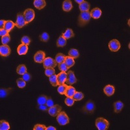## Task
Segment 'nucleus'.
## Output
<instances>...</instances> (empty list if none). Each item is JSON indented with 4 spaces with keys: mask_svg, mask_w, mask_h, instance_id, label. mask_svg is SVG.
I'll return each instance as SVG.
<instances>
[{
    "mask_svg": "<svg viewBox=\"0 0 130 130\" xmlns=\"http://www.w3.org/2000/svg\"><path fill=\"white\" fill-rule=\"evenodd\" d=\"M91 18L90 12H81L78 18V25L80 27H83L90 22Z\"/></svg>",
    "mask_w": 130,
    "mask_h": 130,
    "instance_id": "1",
    "label": "nucleus"
},
{
    "mask_svg": "<svg viewBox=\"0 0 130 130\" xmlns=\"http://www.w3.org/2000/svg\"><path fill=\"white\" fill-rule=\"evenodd\" d=\"M95 124H96V127L99 130H107L109 127V121L102 117L96 118Z\"/></svg>",
    "mask_w": 130,
    "mask_h": 130,
    "instance_id": "2",
    "label": "nucleus"
},
{
    "mask_svg": "<svg viewBox=\"0 0 130 130\" xmlns=\"http://www.w3.org/2000/svg\"><path fill=\"white\" fill-rule=\"evenodd\" d=\"M57 121L61 126H65L68 124L70 119L67 113L64 111H61L57 116Z\"/></svg>",
    "mask_w": 130,
    "mask_h": 130,
    "instance_id": "3",
    "label": "nucleus"
},
{
    "mask_svg": "<svg viewBox=\"0 0 130 130\" xmlns=\"http://www.w3.org/2000/svg\"><path fill=\"white\" fill-rule=\"evenodd\" d=\"M24 18H25V22H26V24H29L31 22H32L35 18V14L34 10H32V9H27L24 11Z\"/></svg>",
    "mask_w": 130,
    "mask_h": 130,
    "instance_id": "4",
    "label": "nucleus"
},
{
    "mask_svg": "<svg viewBox=\"0 0 130 130\" xmlns=\"http://www.w3.org/2000/svg\"><path fill=\"white\" fill-rule=\"evenodd\" d=\"M26 22H25V18H24V13H18L17 14V18L16 21L15 22V26H16L18 28H22L23 27L26 25Z\"/></svg>",
    "mask_w": 130,
    "mask_h": 130,
    "instance_id": "5",
    "label": "nucleus"
},
{
    "mask_svg": "<svg viewBox=\"0 0 130 130\" xmlns=\"http://www.w3.org/2000/svg\"><path fill=\"white\" fill-rule=\"evenodd\" d=\"M57 65L55 59H53L51 57L45 58L44 61L43 62V67L46 69L47 68H55Z\"/></svg>",
    "mask_w": 130,
    "mask_h": 130,
    "instance_id": "6",
    "label": "nucleus"
},
{
    "mask_svg": "<svg viewBox=\"0 0 130 130\" xmlns=\"http://www.w3.org/2000/svg\"><path fill=\"white\" fill-rule=\"evenodd\" d=\"M109 48L111 52H118L120 48V43L117 39H112L109 42Z\"/></svg>",
    "mask_w": 130,
    "mask_h": 130,
    "instance_id": "7",
    "label": "nucleus"
},
{
    "mask_svg": "<svg viewBox=\"0 0 130 130\" xmlns=\"http://www.w3.org/2000/svg\"><path fill=\"white\" fill-rule=\"evenodd\" d=\"M95 110V104L92 101H88L83 108V111L86 113H92Z\"/></svg>",
    "mask_w": 130,
    "mask_h": 130,
    "instance_id": "8",
    "label": "nucleus"
},
{
    "mask_svg": "<svg viewBox=\"0 0 130 130\" xmlns=\"http://www.w3.org/2000/svg\"><path fill=\"white\" fill-rule=\"evenodd\" d=\"M62 107L59 105H54L53 106L51 107L48 109V113L50 114V115L52 116L53 117H55L57 116L58 114L61 111Z\"/></svg>",
    "mask_w": 130,
    "mask_h": 130,
    "instance_id": "9",
    "label": "nucleus"
},
{
    "mask_svg": "<svg viewBox=\"0 0 130 130\" xmlns=\"http://www.w3.org/2000/svg\"><path fill=\"white\" fill-rule=\"evenodd\" d=\"M77 82V79L75 77V75L74 74V72L70 70L67 73V78L66 83L67 84L69 85H72L74 84Z\"/></svg>",
    "mask_w": 130,
    "mask_h": 130,
    "instance_id": "10",
    "label": "nucleus"
},
{
    "mask_svg": "<svg viewBox=\"0 0 130 130\" xmlns=\"http://www.w3.org/2000/svg\"><path fill=\"white\" fill-rule=\"evenodd\" d=\"M46 54L42 51H39L35 54L34 61L37 63H43L45 59Z\"/></svg>",
    "mask_w": 130,
    "mask_h": 130,
    "instance_id": "11",
    "label": "nucleus"
},
{
    "mask_svg": "<svg viewBox=\"0 0 130 130\" xmlns=\"http://www.w3.org/2000/svg\"><path fill=\"white\" fill-rule=\"evenodd\" d=\"M10 48L8 45H2L0 46V55L3 57H8L10 54Z\"/></svg>",
    "mask_w": 130,
    "mask_h": 130,
    "instance_id": "12",
    "label": "nucleus"
},
{
    "mask_svg": "<svg viewBox=\"0 0 130 130\" xmlns=\"http://www.w3.org/2000/svg\"><path fill=\"white\" fill-rule=\"evenodd\" d=\"M67 73L65 72H61L57 75V81L58 85H61L65 84V82L67 81Z\"/></svg>",
    "mask_w": 130,
    "mask_h": 130,
    "instance_id": "13",
    "label": "nucleus"
},
{
    "mask_svg": "<svg viewBox=\"0 0 130 130\" xmlns=\"http://www.w3.org/2000/svg\"><path fill=\"white\" fill-rule=\"evenodd\" d=\"M27 52H28V46L24 44H20L17 48V52L20 55H25Z\"/></svg>",
    "mask_w": 130,
    "mask_h": 130,
    "instance_id": "14",
    "label": "nucleus"
},
{
    "mask_svg": "<svg viewBox=\"0 0 130 130\" xmlns=\"http://www.w3.org/2000/svg\"><path fill=\"white\" fill-rule=\"evenodd\" d=\"M102 10L99 9V8L96 7L94 8L90 12V16L91 18H94V19H98L100 18V16H102Z\"/></svg>",
    "mask_w": 130,
    "mask_h": 130,
    "instance_id": "15",
    "label": "nucleus"
},
{
    "mask_svg": "<svg viewBox=\"0 0 130 130\" xmlns=\"http://www.w3.org/2000/svg\"><path fill=\"white\" fill-rule=\"evenodd\" d=\"M115 89L111 85H107L104 89V93L107 96H111L112 95H113L115 93Z\"/></svg>",
    "mask_w": 130,
    "mask_h": 130,
    "instance_id": "16",
    "label": "nucleus"
},
{
    "mask_svg": "<svg viewBox=\"0 0 130 130\" xmlns=\"http://www.w3.org/2000/svg\"><path fill=\"white\" fill-rule=\"evenodd\" d=\"M73 5L72 1L70 0H65L62 3V9L65 12H70L72 9Z\"/></svg>",
    "mask_w": 130,
    "mask_h": 130,
    "instance_id": "17",
    "label": "nucleus"
},
{
    "mask_svg": "<svg viewBox=\"0 0 130 130\" xmlns=\"http://www.w3.org/2000/svg\"><path fill=\"white\" fill-rule=\"evenodd\" d=\"M33 4H34L35 7L39 10L44 8L46 5V3L44 0H35Z\"/></svg>",
    "mask_w": 130,
    "mask_h": 130,
    "instance_id": "18",
    "label": "nucleus"
},
{
    "mask_svg": "<svg viewBox=\"0 0 130 130\" xmlns=\"http://www.w3.org/2000/svg\"><path fill=\"white\" fill-rule=\"evenodd\" d=\"M124 107V104L120 101H117V102L114 103V111L116 113H118L122 111V109Z\"/></svg>",
    "mask_w": 130,
    "mask_h": 130,
    "instance_id": "19",
    "label": "nucleus"
},
{
    "mask_svg": "<svg viewBox=\"0 0 130 130\" xmlns=\"http://www.w3.org/2000/svg\"><path fill=\"white\" fill-rule=\"evenodd\" d=\"M75 92H76V90H75V88L73 87L72 86L70 85L67 87V89L66 90L64 94L67 97H73Z\"/></svg>",
    "mask_w": 130,
    "mask_h": 130,
    "instance_id": "20",
    "label": "nucleus"
},
{
    "mask_svg": "<svg viewBox=\"0 0 130 130\" xmlns=\"http://www.w3.org/2000/svg\"><path fill=\"white\" fill-rule=\"evenodd\" d=\"M90 4L87 2H85V1L83 3H81V5H79V9L81 12H87V11H89V9H90Z\"/></svg>",
    "mask_w": 130,
    "mask_h": 130,
    "instance_id": "21",
    "label": "nucleus"
},
{
    "mask_svg": "<svg viewBox=\"0 0 130 130\" xmlns=\"http://www.w3.org/2000/svg\"><path fill=\"white\" fill-rule=\"evenodd\" d=\"M62 37L64 38L65 39H70L71 38L74 37V33L73 32L72 29L68 28L67 29V31H65L64 33H62Z\"/></svg>",
    "mask_w": 130,
    "mask_h": 130,
    "instance_id": "22",
    "label": "nucleus"
},
{
    "mask_svg": "<svg viewBox=\"0 0 130 130\" xmlns=\"http://www.w3.org/2000/svg\"><path fill=\"white\" fill-rule=\"evenodd\" d=\"M64 62L65 64H67V67L68 68H71L75 64V61H74V59H73L72 57L70 56H67L65 57V60H64Z\"/></svg>",
    "mask_w": 130,
    "mask_h": 130,
    "instance_id": "23",
    "label": "nucleus"
},
{
    "mask_svg": "<svg viewBox=\"0 0 130 130\" xmlns=\"http://www.w3.org/2000/svg\"><path fill=\"white\" fill-rule=\"evenodd\" d=\"M15 26V23H14L11 20H7L5 24L4 29L5 30L8 31V32H10L12 29L14 28V27Z\"/></svg>",
    "mask_w": 130,
    "mask_h": 130,
    "instance_id": "24",
    "label": "nucleus"
},
{
    "mask_svg": "<svg viewBox=\"0 0 130 130\" xmlns=\"http://www.w3.org/2000/svg\"><path fill=\"white\" fill-rule=\"evenodd\" d=\"M68 56L71 57L73 59H77L79 56V53L78 50H76V49L72 48L68 52Z\"/></svg>",
    "mask_w": 130,
    "mask_h": 130,
    "instance_id": "25",
    "label": "nucleus"
},
{
    "mask_svg": "<svg viewBox=\"0 0 130 130\" xmlns=\"http://www.w3.org/2000/svg\"><path fill=\"white\" fill-rule=\"evenodd\" d=\"M67 45V39H65L63 37L60 36L57 40V47H64Z\"/></svg>",
    "mask_w": 130,
    "mask_h": 130,
    "instance_id": "26",
    "label": "nucleus"
},
{
    "mask_svg": "<svg viewBox=\"0 0 130 130\" xmlns=\"http://www.w3.org/2000/svg\"><path fill=\"white\" fill-rule=\"evenodd\" d=\"M49 81H50V83L52 85L53 87H57L58 85V81H57V75H52L50 77H49Z\"/></svg>",
    "mask_w": 130,
    "mask_h": 130,
    "instance_id": "27",
    "label": "nucleus"
},
{
    "mask_svg": "<svg viewBox=\"0 0 130 130\" xmlns=\"http://www.w3.org/2000/svg\"><path fill=\"white\" fill-rule=\"evenodd\" d=\"M16 72L20 75H24V74L27 72V68L24 64H20L17 67L16 69Z\"/></svg>",
    "mask_w": 130,
    "mask_h": 130,
    "instance_id": "28",
    "label": "nucleus"
},
{
    "mask_svg": "<svg viewBox=\"0 0 130 130\" xmlns=\"http://www.w3.org/2000/svg\"><path fill=\"white\" fill-rule=\"evenodd\" d=\"M65 57H66V56L64 55L63 53H57L56 57H55V61H56L57 63L61 64L64 62Z\"/></svg>",
    "mask_w": 130,
    "mask_h": 130,
    "instance_id": "29",
    "label": "nucleus"
},
{
    "mask_svg": "<svg viewBox=\"0 0 130 130\" xmlns=\"http://www.w3.org/2000/svg\"><path fill=\"white\" fill-rule=\"evenodd\" d=\"M10 129V125L6 120H1L0 121V129L1 130H9Z\"/></svg>",
    "mask_w": 130,
    "mask_h": 130,
    "instance_id": "30",
    "label": "nucleus"
},
{
    "mask_svg": "<svg viewBox=\"0 0 130 130\" xmlns=\"http://www.w3.org/2000/svg\"><path fill=\"white\" fill-rule=\"evenodd\" d=\"M47 97L45 95H41L37 98V104L38 105H44L46 104V101H47Z\"/></svg>",
    "mask_w": 130,
    "mask_h": 130,
    "instance_id": "31",
    "label": "nucleus"
},
{
    "mask_svg": "<svg viewBox=\"0 0 130 130\" xmlns=\"http://www.w3.org/2000/svg\"><path fill=\"white\" fill-rule=\"evenodd\" d=\"M72 98L75 101H80L84 98V94L82 92H81L76 91Z\"/></svg>",
    "mask_w": 130,
    "mask_h": 130,
    "instance_id": "32",
    "label": "nucleus"
},
{
    "mask_svg": "<svg viewBox=\"0 0 130 130\" xmlns=\"http://www.w3.org/2000/svg\"><path fill=\"white\" fill-rule=\"evenodd\" d=\"M67 87L68 85L66 84L64 85H61L59 86V87L57 88V91L60 94L64 95L65 94V92L67 89Z\"/></svg>",
    "mask_w": 130,
    "mask_h": 130,
    "instance_id": "33",
    "label": "nucleus"
},
{
    "mask_svg": "<svg viewBox=\"0 0 130 130\" xmlns=\"http://www.w3.org/2000/svg\"><path fill=\"white\" fill-rule=\"evenodd\" d=\"M16 83H17V85L19 88H24L26 85V81H24V79L22 77V78H18V79L16 80Z\"/></svg>",
    "mask_w": 130,
    "mask_h": 130,
    "instance_id": "34",
    "label": "nucleus"
},
{
    "mask_svg": "<svg viewBox=\"0 0 130 130\" xmlns=\"http://www.w3.org/2000/svg\"><path fill=\"white\" fill-rule=\"evenodd\" d=\"M75 100L72 97H67L64 100L65 104L68 107H71L74 105Z\"/></svg>",
    "mask_w": 130,
    "mask_h": 130,
    "instance_id": "35",
    "label": "nucleus"
},
{
    "mask_svg": "<svg viewBox=\"0 0 130 130\" xmlns=\"http://www.w3.org/2000/svg\"><path fill=\"white\" fill-rule=\"evenodd\" d=\"M45 74H46V76L47 77H50L52 75L55 74V69L53 68H46V70H45Z\"/></svg>",
    "mask_w": 130,
    "mask_h": 130,
    "instance_id": "36",
    "label": "nucleus"
},
{
    "mask_svg": "<svg viewBox=\"0 0 130 130\" xmlns=\"http://www.w3.org/2000/svg\"><path fill=\"white\" fill-rule=\"evenodd\" d=\"M40 38V40L42 42H47L50 39V35L47 34V32H43L42 34H41L39 37Z\"/></svg>",
    "mask_w": 130,
    "mask_h": 130,
    "instance_id": "37",
    "label": "nucleus"
},
{
    "mask_svg": "<svg viewBox=\"0 0 130 130\" xmlns=\"http://www.w3.org/2000/svg\"><path fill=\"white\" fill-rule=\"evenodd\" d=\"M11 90L10 89H1L0 90V97L3 98H5V96H7L9 94V90Z\"/></svg>",
    "mask_w": 130,
    "mask_h": 130,
    "instance_id": "38",
    "label": "nucleus"
},
{
    "mask_svg": "<svg viewBox=\"0 0 130 130\" xmlns=\"http://www.w3.org/2000/svg\"><path fill=\"white\" fill-rule=\"evenodd\" d=\"M10 41V37L9 35L2 37V43L3 45H7L8 43Z\"/></svg>",
    "mask_w": 130,
    "mask_h": 130,
    "instance_id": "39",
    "label": "nucleus"
},
{
    "mask_svg": "<svg viewBox=\"0 0 130 130\" xmlns=\"http://www.w3.org/2000/svg\"><path fill=\"white\" fill-rule=\"evenodd\" d=\"M58 68H59V69L60 70L61 72H65L69 69V68L67 67V64H65L64 62L61 64H58Z\"/></svg>",
    "mask_w": 130,
    "mask_h": 130,
    "instance_id": "40",
    "label": "nucleus"
},
{
    "mask_svg": "<svg viewBox=\"0 0 130 130\" xmlns=\"http://www.w3.org/2000/svg\"><path fill=\"white\" fill-rule=\"evenodd\" d=\"M21 42H22V44H24L27 45L28 46L29 44L31 42V39L29 37L27 36H24V37L22 38L21 39Z\"/></svg>",
    "mask_w": 130,
    "mask_h": 130,
    "instance_id": "41",
    "label": "nucleus"
},
{
    "mask_svg": "<svg viewBox=\"0 0 130 130\" xmlns=\"http://www.w3.org/2000/svg\"><path fill=\"white\" fill-rule=\"evenodd\" d=\"M46 127L44 125H42V124H36L35 126L33 127V129L34 130H46Z\"/></svg>",
    "mask_w": 130,
    "mask_h": 130,
    "instance_id": "42",
    "label": "nucleus"
},
{
    "mask_svg": "<svg viewBox=\"0 0 130 130\" xmlns=\"http://www.w3.org/2000/svg\"><path fill=\"white\" fill-rule=\"evenodd\" d=\"M46 105H47L49 108L54 105V103H53V100H52V98L47 97V101H46Z\"/></svg>",
    "mask_w": 130,
    "mask_h": 130,
    "instance_id": "43",
    "label": "nucleus"
},
{
    "mask_svg": "<svg viewBox=\"0 0 130 130\" xmlns=\"http://www.w3.org/2000/svg\"><path fill=\"white\" fill-rule=\"evenodd\" d=\"M22 78L24 79V81H29L31 79V75H30L29 73L26 72L25 74H24V75H22Z\"/></svg>",
    "mask_w": 130,
    "mask_h": 130,
    "instance_id": "44",
    "label": "nucleus"
},
{
    "mask_svg": "<svg viewBox=\"0 0 130 130\" xmlns=\"http://www.w3.org/2000/svg\"><path fill=\"white\" fill-rule=\"evenodd\" d=\"M38 108H39V109L43 111H47L49 109V107L46 104H44V105H38Z\"/></svg>",
    "mask_w": 130,
    "mask_h": 130,
    "instance_id": "45",
    "label": "nucleus"
},
{
    "mask_svg": "<svg viewBox=\"0 0 130 130\" xmlns=\"http://www.w3.org/2000/svg\"><path fill=\"white\" fill-rule=\"evenodd\" d=\"M7 35H9V32L7 30H5V29H0V36L1 37H4V36H6Z\"/></svg>",
    "mask_w": 130,
    "mask_h": 130,
    "instance_id": "46",
    "label": "nucleus"
},
{
    "mask_svg": "<svg viewBox=\"0 0 130 130\" xmlns=\"http://www.w3.org/2000/svg\"><path fill=\"white\" fill-rule=\"evenodd\" d=\"M5 22H6V21L4 20H0V27H1V29H4Z\"/></svg>",
    "mask_w": 130,
    "mask_h": 130,
    "instance_id": "47",
    "label": "nucleus"
},
{
    "mask_svg": "<svg viewBox=\"0 0 130 130\" xmlns=\"http://www.w3.org/2000/svg\"><path fill=\"white\" fill-rule=\"evenodd\" d=\"M46 130H56V128L53 126H49V127H46Z\"/></svg>",
    "mask_w": 130,
    "mask_h": 130,
    "instance_id": "48",
    "label": "nucleus"
},
{
    "mask_svg": "<svg viewBox=\"0 0 130 130\" xmlns=\"http://www.w3.org/2000/svg\"><path fill=\"white\" fill-rule=\"evenodd\" d=\"M85 1H83V0H75V2L78 3L79 5H81V3H83Z\"/></svg>",
    "mask_w": 130,
    "mask_h": 130,
    "instance_id": "49",
    "label": "nucleus"
},
{
    "mask_svg": "<svg viewBox=\"0 0 130 130\" xmlns=\"http://www.w3.org/2000/svg\"><path fill=\"white\" fill-rule=\"evenodd\" d=\"M127 24H128V25L129 26L130 25V20L129 19L128 20V22H127Z\"/></svg>",
    "mask_w": 130,
    "mask_h": 130,
    "instance_id": "50",
    "label": "nucleus"
}]
</instances>
